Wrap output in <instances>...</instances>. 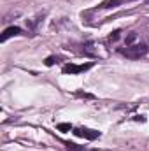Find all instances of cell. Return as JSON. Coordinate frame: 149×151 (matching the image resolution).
<instances>
[{
  "label": "cell",
  "instance_id": "6",
  "mask_svg": "<svg viewBox=\"0 0 149 151\" xmlns=\"http://www.w3.org/2000/svg\"><path fill=\"white\" fill-rule=\"evenodd\" d=\"M74 95L75 97H79V99H88V100H93V99H95L93 93H86V91H75Z\"/></svg>",
  "mask_w": 149,
  "mask_h": 151
},
{
  "label": "cell",
  "instance_id": "8",
  "mask_svg": "<svg viewBox=\"0 0 149 151\" xmlns=\"http://www.w3.org/2000/svg\"><path fill=\"white\" fill-rule=\"evenodd\" d=\"M137 39V34L135 32H130L128 35H126V39H125V42H126V46H132V42Z\"/></svg>",
  "mask_w": 149,
  "mask_h": 151
},
{
  "label": "cell",
  "instance_id": "12",
  "mask_svg": "<svg viewBox=\"0 0 149 151\" xmlns=\"http://www.w3.org/2000/svg\"><path fill=\"white\" fill-rule=\"evenodd\" d=\"M133 119H135V121H142V123L146 121V118H144V116H139V114H137V116H133Z\"/></svg>",
  "mask_w": 149,
  "mask_h": 151
},
{
  "label": "cell",
  "instance_id": "3",
  "mask_svg": "<svg viewBox=\"0 0 149 151\" xmlns=\"http://www.w3.org/2000/svg\"><path fill=\"white\" fill-rule=\"evenodd\" d=\"M93 67V63H82V65H75V63H67L63 65L62 72L63 74H81V72H86Z\"/></svg>",
  "mask_w": 149,
  "mask_h": 151
},
{
  "label": "cell",
  "instance_id": "4",
  "mask_svg": "<svg viewBox=\"0 0 149 151\" xmlns=\"http://www.w3.org/2000/svg\"><path fill=\"white\" fill-rule=\"evenodd\" d=\"M21 28L19 27H9V28H5L4 30V34H2V40H7L9 37H12V35H21Z\"/></svg>",
  "mask_w": 149,
  "mask_h": 151
},
{
  "label": "cell",
  "instance_id": "7",
  "mask_svg": "<svg viewBox=\"0 0 149 151\" xmlns=\"http://www.w3.org/2000/svg\"><path fill=\"white\" fill-rule=\"evenodd\" d=\"M58 130L60 132H70L72 130V125L70 123H58Z\"/></svg>",
  "mask_w": 149,
  "mask_h": 151
},
{
  "label": "cell",
  "instance_id": "10",
  "mask_svg": "<svg viewBox=\"0 0 149 151\" xmlns=\"http://www.w3.org/2000/svg\"><path fill=\"white\" fill-rule=\"evenodd\" d=\"M67 148L70 151H84V148H81V146H77L74 142H67Z\"/></svg>",
  "mask_w": 149,
  "mask_h": 151
},
{
  "label": "cell",
  "instance_id": "2",
  "mask_svg": "<svg viewBox=\"0 0 149 151\" xmlns=\"http://www.w3.org/2000/svg\"><path fill=\"white\" fill-rule=\"evenodd\" d=\"M74 135L77 137H84L88 141H95L100 137V132L98 130H93V128H86V127H79V128H74Z\"/></svg>",
  "mask_w": 149,
  "mask_h": 151
},
{
  "label": "cell",
  "instance_id": "1",
  "mask_svg": "<svg viewBox=\"0 0 149 151\" xmlns=\"http://www.w3.org/2000/svg\"><path fill=\"white\" fill-rule=\"evenodd\" d=\"M148 51H149V47L146 44H132V46H126V47H121V49H119V53L125 55V56L130 58V60H139V58H142Z\"/></svg>",
  "mask_w": 149,
  "mask_h": 151
},
{
  "label": "cell",
  "instance_id": "5",
  "mask_svg": "<svg viewBox=\"0 0 149 151\" xmlns=\"http://www.w3.org/2000/svg\"><path fill=\"white\" fill-rule=\"evenodd\" d=\"M125 0H104L100 5H98V9H114V7H117V5H121Z\"/></svg>",
  "mask_w": 149,
  "mask_h": 151
},
{
  "label": "cell",
  "instance_id": "9",
  "mask_svg": "<svg viewBox=\"0 0 149 151\" xmlns=\"http://www.w3.org/2000/svg\"><path fill=\"white\" fill-rule=\"evenodd\" d=\"M119 37H121V30H114L111 35H109V40H111V42H116Z\"/></svg>",
  "mask_w": 149,
  "mask_h": 151
},
{
  "label": "cell",
  "instance_id": "13",
  "mask_svg": "<svg viewBox=\"0 0 149 151\" xmlns=\"http://www.w3.org/2000/svg\"><path fill=\"white\" fill-rule=\"evenodd\" d=\"M148 4H149V0H148Z\"/></svg>",
  "mask_w": 149,
  "mask_h": 151
},
{
  "label": "cell",
  "instance_id": "11",
  "mask_svg": "<svg viewBox=\"0 0 149 151\" xmlns=\"http://www.w3.org/2000/svg\"><path fill=\"white\" fill-rule=\"evenodd\" d=\"M54 62H56V58H54V56H47V58H46V62H44V63H46V65H47V67H51V65H53V63H54Z\"/></svg>",
  "mask_w": 149,
  "mask_h": 151
}]
</instances>
